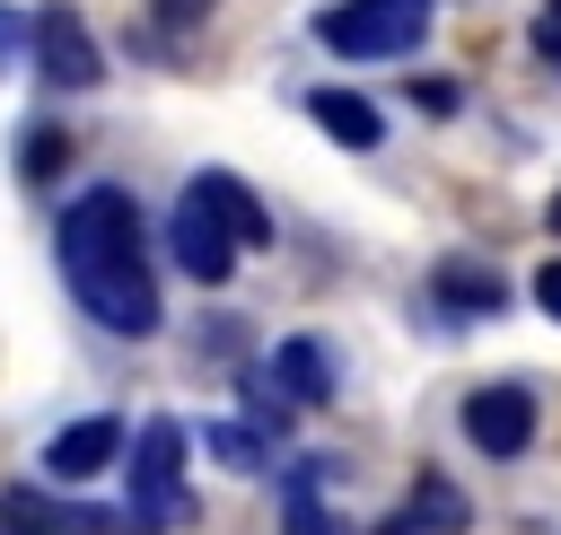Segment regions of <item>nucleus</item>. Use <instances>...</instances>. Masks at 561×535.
<instances>
[{
  "mask_svg": "<svg viewBox=\"0 0 561 535\" xmlns=\"http://www.w3.org/2000/svg\"><path fill=\"white\" fill-rule=\"evenodd\" d=\"M53 263H61V289L79 298L88 325L123 333V342H149L158 333V272H149V237H140V202L123 184H88L61 202V228H53Z\"/></svg>",
  "mask_w": 561,
  "mask_h": 535,
  "instance_id": "1",
  "label": "nucleus"
},
{
  "mask_svg": "<svg viewBox=\"0 0 561 535\" xmlns=\"http://www.w3.org/2000/svg\"><path fill=\"white\" fill-rule=\"evenodd\" d=\"M430 18H438V0H333V9H316V44L342 61H403V53H421Z\"/></svg>",
  "mask_w": 561,
  "mask_h": 535,
  "instance_id": "2",
  "label": "nucleus"
},
{
  "mask_svg": "<svg viewBox=\"0 0 561 535\" xmlns=\"http://www.w3.org/2000/svg\"><path fill=\"white\" fill-rule=\"evenodd\" d=\"M184 421H140V439H131V500H123V526L131 535H167V526H184Z\"/></svg>",
  "mask_w": 561,
  "mask_h": 535,
  "instance_id": "3",
  "label": "nucleus"
},
{
  "mask_svg": "<svg viewBox=\"0 0 561 535\" xmlns=\"http://www.w3.org/2000/svg\"><path fill=\"white\" fill-rule=\"evenodd\" d=\"M26 53H35V79L61 88V96H79V88L105 79V53H96V35H88V18H79L70 0H44V9L26 18Z\"/></svg>",
  "mask_w": 561,
  "mask_h": 535,
  "instance_id": "4",
  "label": "nucleus"
},
{
  "mask_svg": "<svg viewBox=\"0 0 561 535\" xmlns=\"http://www.w3.org/2000/svg\"><path fill=\"white\" fill-rule=\"evenodd\" d=\"M167 254H175L202 289H219V281L237 272V254H245V246H237V228H228V219L184 184V193H175V219H167Z\"/></svg>",
  "mask_w": 561,
  "mask_h": 535,
  "instance_id": "5",
  "label": "nucleus"
},
{
  "mask_svg": "<svg viewBox=\"0 0 561 535\" xmlns=\"http://www.w3.org/2000/svg\"><path fill=\"white\" fill-rule=\"evenodd\" d=\"M456 421H465V439H473L491 465H508V456L535 447V421H543V412H535V395H526L517 377H500V386H473Z\"/></svg>",
  "mask_w": 561,
  "mask_h": 535,
  "instance_id": "6",
  "label": "nucleus"
},
{
  "mask_svg": "<svg viewBox=\"0 0 561 535\" xmlns=\"http://www.w3.org/2000/svg\"><path fill=\"white\" fill-rule=\"evenodd\" d=\"M114 456H123V421H114V412H88V421H70V430L44 439V474H53V482H88V474H105Z\"/></svg>",
  "mask_w": 561,
  "mask_h": 535,
  "instance_id": "7",
  "label": "nucleus"
},
{
  "mask_svg": "<svg viewBox=\"0 0 561 535\" xmlns=\"http://www.w3.org/2000/svg\"><path fill=\"white\" fill-rule=\"evenodd\" d=\"M272 386H280V403L289 412H316V403H333V351L316 342V333H289V342H272V368H263Z\"/></svg>",
  "mask_w": 561,
  "mask_h": 535,
  "instance_id": "8",
  "label": "nucleus"
},
{
  "mask_svg": "<svg viewBox=\"0 0 561 535\" xmlns=\"http://www.w3.org/2000/svg\"><path fill=\"white\" fill-rule=\"evenodd\" d=\"M465 517H473V509H465V491H456L447 474H421V482H412V500L377 517V535H465Z\"/></svg>",
  "mask_w": 561,
  "mask_h": 535,
  "instance_id": "9",
  "label": "nucleus"
},
{
  "mask_svg": "<svg viewBox=\"0 0 561 535\" xmlns=\"http://www.w3.org/2000/svg\"><path fill=\"white\" fill-rule=\"evenodd\" d=\"M430 298H438L456 325H473V316H500V307H508L500 272H491V263H465V254H447V263L430 272Z\"/></svg>",
  "mask_w": 561,
  "mask_h": 535,
  "instance_id": "10",
  "label": "nucleus"
},
{
  "mask_svg": "<svg viewBox=\"0 0 561 535\" xmlns=\"http://www.w3.org/2000/svg\"><path fill=\"white\" fill-rule=\"evenodd\" d=\"M193 193H202V202H210V210L237 228V246H272V210L254 202V184H245V175H228V167H202V175H193Z\"/></svg>",
  "mask_w": 561,
  "mask_h": 535,
  "instance_id": "11",
  "label": "nucleus"
},
{
  "mask_svg": "<svg viewBox=\"0 0 561 535\" xmlns=\"http://www.w3.org/2000/svg\"><path fill=\"white\" fill-rule=\"evenodd\" d=\"M307 114H316V123H324V140H342V149H377V140H386L377 105H368V96H351V88H316V96H307Z\"/></svg>",
  "mask_w": 561,
  "mask_h": 535,
  "instance_id": "12",
  "label": "nucleus"
},
{
  "mask_svg": "<svg viewBox=\"0 0 561 535\" xmlns=\"http://www.w3.org/2000/svg\"><path fill=\"white\" fill-rule=\"evenodd\" d=\"M61 167H70V132H61V123H26V140H18V175H26V184H53Z\"/></svg>",
  "mask_w": 561,
  "mask_h": 535,
  "instance_id": "13",
  "label": "nucleus"
},
{
  "mask_svg": "<svg viewBox=\"0 0 561 535\" xmlns=\"http://www.w3.org/2000/svg\"><path fill=\"white\" fill-rule=\"evenodd\" d=\"M202 447H210L228 474H263V465H272V447H263L254 430H237V421H210V430H202Z\"/></svg>",
  "mask_w": 561,
  "mask_h": 535,
  "instance_id": "14",
  "label": "nucleus"
},
{
  "mask_svg": "<svg viewBox=\"0 0 561 535\" xmlns=\"http://www.w3.org/2000/svg\"><path fill=\"white\" fill-rule=\"evenodd\" d=\"M219 0H149V18H158V35H184L193 18H210Z\"/></svg>",
  "mask_w": 561,
  "mask_h": 535,
  "instance_id": "15",
  "label": "nucleus"
},
{
  "mask_svg": "<svg viewBox=\"0 0 561 535\" xmlns=\"http://www.w3.org/2000/svg\"><path fill=\"white\" fill-rule=\"evenodd\" d=\"M412 105H421V114H456L465 96H456V79H421V88H412Z\"/></svg>",
  "mask_w": 561,
  "mask_h": 535,
  "instance_id": "16",
  "label": "nucleus"
},
{
  "mask_svg": "<svg viewBox=\"0 0 561 535\" xmlns=\"http://www.w3.org/2000/svg\"><path fill=\"white\" fill-rule=\"evenodd\" d=\"M18 53H26V18L0 0V70H18Z\"/></svg>",
  "mask_w": 561,
  "mask_h": 535,
  "instance_id": "17",
  "label": "nucleus"
},
{
  "mask_svg": "<svg viewBox=\"0 0 561 535\" xmlns=\"http://www.w3.org/2000/svg\"><path fill=\"white\" fill-rule=\"evenodd\" d=\"M535 307L561 325V254H552V263H535Z\"/></svg>",
  "mask_w": 561,
  "mask_h": 535,
  "instance_id": "18",
  "label": "nucleus"
},
{
  "mask_svg": "<svg viewBox=\"0 0 561 535\" xmlns=\"http://www.w3.org/2000/svg\"><path fill=\"white\" fill-rule=\"evenodd\" d=\"M535 44H543V61H561V0L535 9Z\"/></svg>",
  "mask_w": 561,
  "mask_h": 535,
  "instance_id": "19",
  "label": "nucleus"
},
{
  "mask_svg": "<svg viewBox=\"0 0 561 535\" xmlns=\"http://www.w3.org/2000/svg\"><path fill=\"white\" fill-rule=\"evenodd\" d=\"M552 228H561V202H552Z\"/></svg>",
  "mask_w": 561,
  "mask_h": 535,
  "instance_id": "20",
  "label": "nucleus"
}]
</instances>
